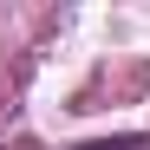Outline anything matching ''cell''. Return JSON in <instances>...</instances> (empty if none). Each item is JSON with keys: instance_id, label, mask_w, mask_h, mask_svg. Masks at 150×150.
I'll use <instances>...</instances> for the list:
<instances>
[{"instance_id": "obj_1", "label": "cell", "mask_w": 150, "mask_h": 150, "mask_svg": "<svg viewBox=\"0 0 150 150\" xmlns=\"http://www.w3.org/2000/svg\"><path fill=\"white\" fill-rule=\"evenodd\" d=\"M85 150H144V137H111V144H85Z\"/></svg>"}]
</instances>
